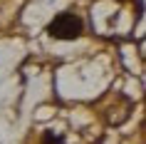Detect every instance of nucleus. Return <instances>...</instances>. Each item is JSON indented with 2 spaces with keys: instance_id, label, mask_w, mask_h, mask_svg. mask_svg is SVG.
<instances>
[{
  "instance_id": "f257e3e1",
  "label": "nucleus",
  "mask_w": 146,
  "mask_h": 144,
  "mask_svg": "<svg viewBox=\"0 0 146 144\" xmlns=\"http://www.w3.org/2000/svg\"><path fill=\"white\" fill-rule=\"evenodd\" d=\"M47 32L57 40H77L82 35V20L74 13H60L47 25Z\"/></svg>"
},
{
  "instance_id": "f03ea898",
  "label": "nucleus",
  "mask_w": 146,
  "mask_h": 144,
  "mask_svg": "<svg viewBox=\"0 0 146 144\" xmlns=\"http://www.w3.org/2000/svg\"><path fill=\"white\" fill-rule=\"evenodd\" d=\"M42 144H64V137L54 134V132H45L42 134Z\"/></svg>"
}]
</instances>
